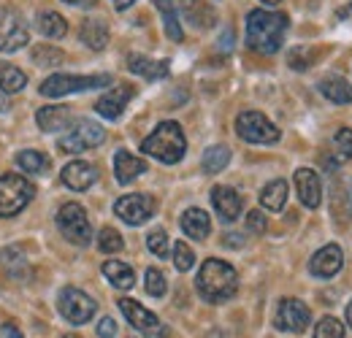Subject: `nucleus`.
<instances>
[{
    "label": "nucleus",
    "instance_id": "33",
    "mask_svg": "<svg viewBox=\"0 0 352 338\" xmlns=\"http://www.w3.org/2000/svg\"><path fill=\"white\" fill-rule=\"evenodd\" d=\"M63 52L60 49H54L52 43H38L36 49H33V63L36 65H41V68H49V65H57V63H63Z\"/></svg>",
    "mask_w": 352,
    "mask_h": 338
},
{
    "label": "nucleus",
    "instance_id": "44",
    "mask_svg": "<svg viewBox=\"0 0 352 338\" xmlns=\"http://www.w3.org/2000/svg\"><path fill=\"white\" fill-rule=\"evenodd\" d=\"M63 3L76 5V8H92V5H98V0H63Z\"/></svg>",
    "mask_w": 352,
    "mask_h": 338
},
{
    "label": "nucleus",
    "instance_id": "18",
    "mask_svg": "<svg viewBox=\"0 0 352 338\" xmlns=\"http://www.w3.org/2000/svg\"><path fill=\"white\" fill-rule=\"evenodd\" d=\"M63 184L65 187H71V190H76V192H85L89 190L92 184H95V179H98V170L95 166H89L85 160H74V163H68L65 168H63Z\"/></svg>",
    "mask_w": 352,
    "mask_h": 338
},
{
    "label": "nucleus",
    "instance_id": "39",
    "mask_svg": "<svg viewBox=\"0 0 352 338\" xmlns=\"http://www.w3.org/2000/svg\"><path fill=\"white\" fill-rule=\"evenodd\" d=\"M333 144L339 149L342 157H352V130L350 127H342L336 135H333Z\"/></svg>",
    "mask_w": 352,
    "mask_h": 338
},
{
    "label": "nucleus",
    "instance_id": "5",
    "mask_svg": "<svg viewBox=\"0 0 352 338\" xmlns=\"http://www.w3.org/2000/svg\"><path fill=\"white\" fill-rule=\"evenodd\" d=\"M103 141H106V130L98 125V122H92V120H76L65 135L57 138V149L63 155H76V152L100 146Z\"/></svg>",
    "mask_w": 352,
    "mask_h": 338
},
{
    "label": "nucleus",
    "instance_id": "23",
    "mask_svg": "<svg viewBox=\"0 0 352 338\" xmlns=\"http://www.w3.org/2000/svg\"><path fill=\"white\" fill-rule=\"evenodd\" d=\"M182 11H184V19L192 22L195 27H201V30L204 27H212L214 19H217L214 8L206 0H182Z\"/></svg>",
    "mask_w": 352,
    "mask_h": 338
},
{
    "label": "nucleus",
    "instance_id": "1",
    "mask_svg": "<svg viewBox=\"0 0 352 338\" xmlns=\"http://www.w3.org/2000/svg\"><path fill=\"white\" fill-rule=\"evenodd\" d=\"M287 14L255 8L247 16V46L258 54H274L285 41L287 33Z\"/></svg>",
    "mask_w": 352,
    "mask_h": 338
},
{
    "label": "nucleus",
    "instance_id": "41",
    "mask_svg": "<svg viewBox=\"0 0 352 338\" xmlns=\"http://www.w3.org/2000/svg\"><path fill=\"white\" fill-rule=\"evenodd\" d=\"M98 336H100V338H114V336H117V322H114L111 317H103V319L98 322Z\"/></svg>",
    "mask_w": 352,
    "mask_h": 338
},
{
    "label": "nucleus",
    "instance_id": "6",
    "mask_svg": "<svg viewBox=\"0 0 352 338\" xmlns=\"http://www.w3.org/2000/svg\"><path fill=\"white\" fill-rule=\"evenodd\" d=\"M111 76L109 74H98V76H71V74H54L49 76L44 84L38 87V92L44 98H63V95H74V92H87L98 87H109Z\"/></svg>",
    "mask_w": 352,
    "mask_h": 338
},
{
    "label": "nucleus",
    "instance_id": "17",
    "mask_svg": "<svg viewBox=\"0 0 352 338\" xmlns=\"http://www.w3.org/2000/svg\"><path fill=\"white\" fill-rule=\"evenodd\" d=\"M296 190L307 209H317L322 203V184H320V176L311 168L296 170Z\"/></svg>",
    "mask_w": 352,
    "mask_h": 338
},
{
    "label": "nucleus",
    "instance_id": "49",
    "mask_svg": "<svg viewBox=\"0 0 352 338\" xmlns=\"http://www.w3.org/2000/svg\"><path fill=\"white\" fill-rule=\"evenodd\" d=\"M261 3H265V5H276L279 0H261Z\"/></svg>",
    "mask_w": 352,
    "mask_h": 338
},
{
    "label": "nucleus",
    "instance_id": "30",
    "mask_svg": "<svg viewBox=\"0 0 352 338\" xmlns=\"http://www.w3.org/2000/svg\"><path fill=\"white\" fill-rule=\"evenodd\" d=\"M155 5H157V11L163 14V22H166V33H168V38L171 41H182L184 38V30H182V25H179V16H176V8L171 0H155Z\"/></svg>",
    "mask_w": 352,
    "mask_h": 338
},
{
    "label": "nucleus",
    "instance_id": "45",
    "mask_svg": "<svg viewBox=\"0 0 352 338\" xmlns=\"http://www.w3.org/2000/svg\"><path fill=\"white\" fill-rule=\"evenodd\" d=\"M244 241H241V236H236V233H230V236H225V247H241Z\"/></svg>",
    "mask_w": 352,
    "mask_h": 338
},
{
    "label": "nucleus",
    "instance_id": "24",
    "mask_svg": "<svg viewBox=\"0 0 352 338\" xmlns=\"http://www.w3.org/2000/svg\"><path fill=\"white\" fill-rule=\"evenodd\" d=\"M320 95L322 98H328L331 103H339V106H344V103H352V84L347 79H342V76H328V79H322L320 84Z\"/></svg>",
    "mask_w": 352,
    "mask_h": 338
},
{
    "label": "nucleus",
    "instance_id": "48",
    "mask_svg": "<svg viewBox=\"0 0 352 338\" xmlns=\"http://www.w3.org/2000/svg\"><path fill=\"white\" fill-rule=\"evenodd\" d=\"M347 322L352 325V300H350V306H347Z\"/></svg>",
    "mask_w": 352,
    "mask_h": 338
},
{
    "label": "nucleus",
    "instance_id": "4",
    "mask_svg": "<svg viewBox=\"0 0 352 338\" xmlns=\"http://www.w3.org/2000/svg\"><path fill=\"white\" fill-rule=\"evenodd\" d=\"M36 198L33 181H28L19 173H6L0 176V216H14L19 214L30 201Z\"/></svg>",
    "mask_w": 352,
    "mask_h": 338
},
{
    "label": "nucleus",
    "instance_id": "10",
    "mask_svg": "<svg viewBox=\"0 0 352 338\" xmlns=\"http://www.w3.org/2000/svg\"><path fill=\"white\" fill-rule=\"evenodd\" d=\"M57 308H60V314H63L71 325H85V322H89V319L95 317V300H92L87 293L76 290V287H65V290L60 293Z\"/></svg>",
    "mask_w": 352,
    "mask_h": 338
},
{
    "label": "nucleus",
    "instance_id": "37",
    "mask_svg": "<svg viewBox=\"0 0 352 338\" xmlns=\"http://www.w3.org/2000/svg\"><path fill=\"white\" fill-rule=\"evenodd\" d=\"M174 265H176V271H182V273L195 265V254H192V249H190L184 241H176L174 244Z\"/></svg>",
    "mask_w": 352,
    "mask_h": 338
},
{
    "label": "nucleus",
    "instance_id": "12",
    "mask_svg": "<svg viewBox=\"0 0 352 338\" xmlns=\"http://www.w3.org/2000/svg\"><path fill=\"white\" fill-rule=\"evenodd\" d=\"M30 41V27L16 11H6L0 16V52H19Z\"/></svg>",
    "mask_w": 352,
    "mask_h": 338
},
{
    "label": "nucleus",
    "instance_id": "9",
    "mask_svg": "<svg viewBox=\"0 0 352 338\" xmlns=\"http://www.w3.org/2000/svg\"><path fill=\"white\" fill-rule=\"evenodd\" d=\"M120 311L125 314L128 325H133L141 336H146V338H166L168 336L166 325H163V322H160L149 308H144L138 300H133V297H122V300H120Z\"/></svg>",
    "mask_w": 352,
    "mask_h": 338
},
{
    "label": "nucleus",
    "instance_id": "14",
    "mask_svg": "<svg viewBox=\"0 0 352 338\" xmlns=\"http://www.w3.org/2000/svg\"><path fill=\"white\" fill-rule=\"evenodd\" d=\"M133 95H135V89H133L131 84L114 87V89H109L103 98H98L95 111H98L103 120H120V117H122V111L128 109V103H131Z\"/></svg>",
    "mask_w": 352,
    "mask_h": 338
},
{
    "label": "nucleus",
    "instance_id": "25",
    "mask_svg": "<svg viewBox=\"0 0 352 338\" xmlns=\"http://www.w3.org/2000/svg\"><path fill=\"white\" fill-rule=\"evenodd\" d=\"M103 276L117 287V290H131L135 284V273L128 262H120V260H106L103 262Z\"/></svg>",
    "mask_w": 352,
    "mask_h": 338
},
{
    "label": "nucleus",
    "instance_id": "40",
    "mask_svg": "<svg viewBox=\"0 0 352 338\" xmlns=\"http://www.w3.org/2000/svg\"><path fill=\"white\" fill-rule=\"evenodd\" d=\"M265 216H263V212H250L247 214V230L250 233H255V236H263L265 233Z\"/></svg>",
    "mask_w": 352,
    "mask_h": 338
},
{
    "label": "nucleus",
    "instance_id": "7",
    "mask_svg": "<svg viewBox=\"0 0 352 338\" xmlns=\"http://www.w3.org/2000/svg\"><path fill=\"white\" fill-rule=\"evenodd\" d=\"M57 227L76 247H87L89 241H92V227H89L87 212L79 203H65L57 212Z\"/></svg>",
    "mask_w": 352,
    "mask_h": 338
},
{
    "label": "nucleus",
    "instance_id": "34",
    "mask_svg": "<svg viewBox=\"0 0 352 338\" xmlns=\"http://www.w3.org/2000/svg\"><path fill=\"white\" fill-rule=\"evenodd\" d=\"M122 247H125V241H122V236L114 230V227H103L100 233H98V249L106 254H114V252H122Z\"/></svg>",
    "mask_w": 352,
    "mask_h": 338
},
{
    "label": "nucleus",
    "instance_id": "26",
    "mask_svg": "<svg viewBox=\"0 0 352 338\" xmlns=\"http://www.w3.org/2000/svg\"><path fill=\"white\" fill-rule=\"evenodd\" d=\"M79 36H82V41L87 43L92 52H100V49H106V43H109V27H106V22H100V19H85Z\"/></svg>",
    "mask_w": 352,
    "mask_h": 338
},
{
    "label": "nucleus",
    "instance_id": "47",
    "mask_svg": "<svg viewBox=\"0 0 352 338\" xmlns=\"http://www.w3.org/2000/svg\"><path fill=\"white\" fill-rule=\"evenodd\" d=\"M0 111H8V100H6V95H0Z\"/></svg>",
    "mask_w": 352,
    "mask_h": 338
},
{
    "label": "nucleus",
    "instance_id": "27",
    "mask_svg": "<svg viewBox=\"0 0 352 338\" xmlns=\"http://www.w3.org/2000/svg\"><path fill=\"white\" fill-rule=\"evenodd\" d=\"M261 203L268 212H282L285 203H287V181L285 179H274L268 181L261 192Z\"/></svg>",
    "mask_w": 352,
    "mask_h": 338
},
{
    "label": "nucleus",
    "instance_id": "36",
    "mask_svg": "<svg viewBox=\"0 0 352 338\" xmlns=\"http://www.w3.org/2000/svg\"><path fill=\"white\" fill-rule=\"evenodd\" d=\"M314 338H344V325L336 317H322L314 328Z\"/></svg>",
    "mask_w": 352,
    "mask_h": 338
},
{
    "label": "nucleus",
    "instance_id": "8",
    "mask_svg": "<svg viewBox=\"0 0 352 338\" xmlns=\"http://www.w3.org/2000/svg\"><path fill=\"white\" fill-rule=\"evenodd\" d=\"M236 133L247 144H276L279 141L276 125L261 111H241L236 117Z\"/></svg>",
    "mask_w": 352,
    "mask_h": 338
},
{
    "label": "nucleus",
    "instance_id": "22",
    "mask_svg": "<svg viewBox=\"0 0 352 338\" xmlns=\"http://www.w3.org/2000/svg\"><path fill=\"white\" fill-rule=\"evenodd\" d=\"M182 230L195 241H206L212 233V219L204 209H187L182 214Z\"/></svg>",
    "mask_w": 352,
    "mask_h": 338
},
{
    "label": "nucleus",
    "instance_id": "11",
    "mask_svg": "<svg viewBox=\"0 0 352 338\" xmlns=\"http://www.w3.org/2000/svg\"><path fill=\"white\" fill-rule=\"evenodd\" d=\"M311 322V311H309L307 303L296 300V297H285L279 300L276 306V314H274V325L276 330H285V333H304Z\"/></svg>",
    "mask_w": 352,
    "mask_h": 338
},
{
    "label": "nucleus",
    "instance_id": "13",
    "mask_svg": "<svg viewBox=\"0 0 352 338\" xmlns=\"http://www.w3.org/2000/svg\"><path fill=\"white\" fill-rule=\"evenodd\" d=\"M114 214L122 219V222H128V225H144L152 214H155V201L149 198V195H122L117 203H114Z\"/></svg>",
    "mask_w": 352,
    "mask_h": 338
},
{
    "label": "nucleus",
    "instance_id": "46",
    "mask_svg": "<svg viewBox=\"0 0 352 338\" xmlns=\"http://www.w3.org/2000/svg\"><path fill=\"white\" fill-rule=\"evenodd\" d=\"M114 5H117V11H125L133 5V0H114Z\"/></svg>",
    "mask_w": 352,
    "mask_h": 338
},
{
    "label": "nucleus",
    "instance_id": "35",
    "mask_svg": "<svg viewBox=\"0 0 352 338\" xmlns=\"http://www.w3.org/2000/svg\"><path fill=\"white\" fill-rule=\"evenodd\" d=\"M144 287H146V293L152 297H163L166 290H168L166 276H163L157 268H146V273H144Z\"/></svg>",
    "mask_w": 352,
    "mask_h": 338
},
{
    "label": "nucleus",
    "instance_id": "16",
    "mask_svg": "<svg viewBox=\"0 0 352 338\" xmlns=\"http://www.w3.org/2000/svg\"><path fill=\"white\" fill-rule=\"evenodd\" d=\"M212 206H214V212L220 214L222 222H233L241 214V209H244V201H241V195L233 187L217 184L212 190Z\"/></svg>",
    "mask_w": 352,
    "mask_h": 338
},
{
    "label": "nucleus",
    "instance_id": "38",
    "mask_svg": "<svg viewBox=\"0 0 352 338\" xmlns=\"http://www.w3.org/2000/svg\"><path fill=\"white\" fill-rule=\"evenodd\" d=\"M146 247L155 257H168V236H166V230H160V227L152 230L146 236Z\"/></svg>",
    "mask_w": 352,
    "mask_h": 338
},
{
    "label": "nucleus",
    "instance_id": "29",
    "mask_svg": "<svg viewBox=\"0 0 352 338\" xmlns=\"http://www.w3.org/2000/svg\"><path fill=\"white\" fill-rule=\"evenodd\" d=\"M16 166L22 170H28V173H46L52 168V160L38 149H25V152L16 155Z\"/></svg>",
    "mask_w": 352,
    "mask_h": 338
},
{
    "label": "nucleus",
    "instance_id": "20",
    "mask_svg": "<svg viewBox=\"0 0 352 338\" xmlns=\"http://www.w3.org/2000/svg\"><path fill=\"white\" fill-rule=\"evenodd\" d=\"M74 114H71V106H41L38 114H36V122L44 133H57V130H65L71 125Z\"/></svg>",
    "mask_w": 352,
    "mask_h": 338
},
{
    "label": "nucleus",
    "instance_id": "21",
    "mask_svg": "<svg viewBox=\"0 0 352 338\" xmlns=\"http://www.w3.org/2000/svg\"><path fill=\"white\" fill-rule=\"evenodd\" d=\"M114 173H117V181H120V184H131L141 173H146V163H144L141 157L131 155V152L120 149V152L114 155Z\"/></svg>",
    "mask_w": 352,
    "mask_h": 338
},
{
    "label": "nucleus",
    "instance_id": "50",
    "mask_svg": "<svg viewBox=\"0 0 352 338\" xmlns=\"http://www.w3.org/2000/svg\"><path fill=\"white\" fill-rule=\"evenodd\" d=\"M63 338H79V336H71V333H68V336H63Z\"/></svg>",
    "mask_w": 352,
    "mask_h": 338
},
{
    "label": "nucleus",
    "instance_id": "19",
    "mask_svg": "<svg viewBox=\"0 0 352 338\" xmlns=\"http://www.w3.org/2000/svg\"><path fill=\"white\" fill-rule=\"evenodd\" d=\"M128 68H131L135 76L141 79H149V82H160L168 76V60H152V57H144V54H131L128 57Z\"/></svg>",
    "mask_w": 352,
    "mask_h": 338
},
{
    "label": "nucleus",
    "instance_id": "42",
    "mask_svg": "<svg viewBox=\"0 0 352 338\" xmlns=\"http://www.w3.org/2000/svg\"><path fill=\"white\" fill-rule=\"evenodd\" d=\"M290 68H296V71H307V68H309L307 52H301V49L290 52Z\"/></svg>",
    "mask_w": 352,
    "mask_h": 338
},
{
    "label": "nucleus",
    "instance_id": "43",
    "mask_svg": "<svg viewBox=\"0 0 352 338\" xmlns=\"http://www.w3.org/2000/svg\"><path fill=\"white\" fill-rule=\"evenodd\" d=\"M0 338H22V333L8 322V325H3V330H0Z\"/></svg>",
    "mask_w": 352,
    "mask_h": 338
},
{
    "label": "nucleus",
    "instance_id": "2",
    "mask_svg": "<svg viewBox=\"0 0 352 338\" xmlns=\"http://www.w3.org/2000/svg\"><path fill=\"white\" fill-rule=\"evenodd\" d=\"M195 287H198V295L206 303H222V300H230L236 295L239 276H236L233 265H228L225 260H206L198 271Z\"/></svg>",
    "mask_w": 352,
    "mask_h": 338
},
{
    "label": "nucleus",
    "instance_id": "32",
    "mask_svg": "<svg viewBox=\"0 0 352 338\" xmlns=\"http://www.w3.org/2000/svg\"><path fill=\"white\" fill-rule=\"evenodd\" d=\"M228 163H230V149L228 146H212V149H206L201 166H204L206 173H220Z\"/></svg>",
    "mask_w": 352,
    "mask_h": 338
},
{
    "label": "nucleus",
    "instance_id": "31",
    "mask_svg": "<svg viewBox=\"0 0 352 338\" xmlns=\"http://www.w3.org/2000/svg\"><path fill=\"white\" fill-rule=\"evenodd\" d=\"M25 84H28V76H25L16 65L0 63V89H3V92H19Z\"/></svg>",
    "mask_w": 352,
    "mask_h": 338
},
{
    "label": "nucleus",
    "instance_id": "3",
    "mask_svg": "<svg viewBox=\"0 0 352 338\" xmlns=\"http://www.w3.org/2000/svg\"><path fill=\"white\" fill-rule=\"evenodd\" d=\"M141 152L166 163V166H176L187 152V141H184V133H182L179 122H160L149 138H144Z\"/></svg>",
    "mask_w": 352,
    "mask_h": 338
},
{
    "label": "nucleus",
    "instance_id": "15",
    "mask_svg": "<svg viewBox=\"0 0 352 338\" xmlns=\"http://www.w3.org/2000/svg\"><path fill=\"white\" fill-rule=\"evenodd\" d=\"M342 265H344L342 247L328 244V247H322L320 252H314L311 262H309V271H311L314 276H320V279H331V276H336V273L342 271Z\"/></svg>",
    "mask_w": 352,
    "mask_h": 338
},
{
    "label": "nucleus",
    "instance_id": "28",
    "mask_svg": "<svg viewBox=\"0 0 352 338\" xmlns=\"http://www.w3.org/2000/svg\"><path fill=\"white\" fill-rule=\"evenodd\" d=\"M36 27H38V33L46 36V38H63V36L68 33V22H65V16L57 14V11H41Z\"/></svg>",
    "mask_w": 352,
    "mask_h": 338
}]
</instances>
